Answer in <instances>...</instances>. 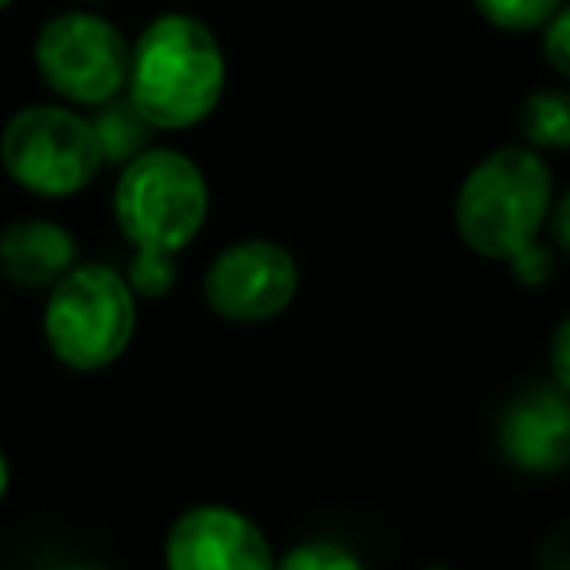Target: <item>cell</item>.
<instances>
[{"label": "cell", "instance_id": "1", "mask_svg": "<svg viewBox=\"0 0 570 570\" xmlns=\"http://www.w3.org/2000/svg\"><path fill=\"white\" fill-rule=\"evenodd\" d=\"M212 215V184L180 149L153 145L118 168L114 223L129 243L126 282L137 302H160L180 282V254L199 238Z\"/></svg>", "mask_w": 570, "mask_h": 570}, {"label": "cell", "instance_id": "2", "mask_svg": "<svg viewBox=\"0 0 570 570\" xmlns=\"http://www.w3.org/2000/svg\"><path fill=\"white\" fill-rule=\"evenodd\" d=\"M227 56L212 28L191 12H160L129 43L126 98L157 134L196 129L219 110Z\"/></svg>", "mask_w": 570, "mask_h": 570}, {"label": "cell", "instance_id": "3", "mask_svg": "<svg viewBox=\"0 0 570 570\" xmlns=\"http://www.w3.org/2000/svg\"><path fill=\"white\" fill-rule=\"evenodd\" d=\"M554 204V176L543 153L528 145H500L465 173L453 199L458 238L489 262H508L547 230Z\"/></svg>", "mask_w": 570, "mask_h": 570}, {"label": "cell", "instance_id": "4", "mask_svg": "<svg viewBox=\"0 0 570 570\" xmlns=\"http://www.w3.org/2000/svg\"><path fill=\"white\" fill-rule=\"evenodd\" d=\"M137 336V294L118 266L79 262L48 289L43 341L71 372H106Z\"/></svg>", "mask_w": 570, "mask_h": 570}, {"label": "cell", "instance_id": "5", "mask_svg": "<svg viewBox=\"0 0 570 570\" xmlns=\"http://www.w3.org/2000/svg\"><path fill=\"white\" fill-rule=\"evenodd\" d=\"M0 165L17 188L40 199H71L102 173V153L87 114L67 102H36L0 129Z\"/></svg>", "mask_w": 570, "mask_h": 570}, {"label": "cell", "instance_id": "6", "mask_svg": "<svg viewBox=\"0 0 570 570\" xmlns=\"http://www.w3.org/2000/svg\"><path fill=\"white\" fill-rule=\"evenodd\" d=\"M32 59L43 87L75 110H95L126 95L129 40L102 12L71 9L51 17L36 32Z\"/></svg>", "mask_w": 570, "mask_h": 570}, {"label": "cell", "instance_id": "7", "mask_svg": "<svg viewBox=\"0 0 570 570\" xmlns=\"http://www.w3.org/2000/svg\"><path fill=\"white\" fill-rule=\"evenodd\" d=\"M302 294V262L277 238H238L204 269V305L227 325H269Z\"/></svg>", "mask_w": 570, "mask_h": 570}, {"label": "cell", "instance_id": "8", "mask_svg": "<svg viewBox=\"0 0 570 570\" xmlns=\"http://www.w3.org/2000/svg\"><path fill=\"white\" fill-rule=\"evenodd\" d=\"M262 523L230 504H191L165 535V570H274Z\"/></svg>", "mask_w": 570, "mask_h": 570}, {"label": "cell", "instance_id": "9", "mask_svg": "<svg viewBox=\"0 0 570 570\" xmlns=\"http://www.w3.org/2000/svg\"><path fill=\"white\" fill-rule=\"evenodd\" d=\"M497 450L515 473L554 476L570 469V391L554 380L520 387L497 414Z\"/></svg>", "mask_w": 570, "mask_h": 570}, {"label": "cell", "instance_id": "10", "mask_svg": "<svg viewBox=\"0 0 570 570\" xmlns=\"http://www.w3.org/2000/svg\"><path fill=\"white\" fill-rule=\"evenodd\" d=\"M79 266V238L56 219L28 215L0 230V277L17 289H51L67 269Z\"/></svg>", "mask_w": 570, "mask_h": 570}, {"label": "cell", "instance_id": "11", "mask_svg": "<svg viewBox=\"0 0 570 570\" xmlns=\"http://www.w3.org/2000/svg\"><path fill=\"white\" fill-rule=\"evenodd\" d=\"M515 134L520 145L535 153L570 149V87H535L515 106Z\"/></svg>", "mask_w": 570, "mask_h": 570}, {"label": "cell", "instance_id": "12", "mask_svg": "<svg viewBox=\"0 0 570 570\" xmlns=\"http://www.w3.org/2000/svg\"><path fill=\"white\" fill-rule=\"evenodd\" d=\"M90 126L98 137V153H102V165H129L134 157H141L145 149H153V134L157 129L137 114V106L126 95L110 98V102L95 106L90 114Z\"/></svg>", "mask_w": 570, "mask_h": 570}, {"label": "cell", "instance_id": "13", "mask_svg": "<svg viewBox=\"0 0 570 570\" xmlns=\"http://www.w3.org/2000/svg\"><path fill=\"white\" fill-rule=\"evenodd\" d=\"M473 9L481 12L484 24L508 36H528L539 32L554 12L562 9V0H473Z\"/></svg>", "mask_w": 570, "mask_h": 570}, {"label": "cell", "instance_id": "14", "mask_svg": "<svg viewBox=\"0 0 570 570\" xmlns=\"http://www.w3.org/2000/svg\"><path fill=\"white\" fill-rule=\"evenodd\" d=\"M274 570H367V562L336 539H305L277 554Z\"/></svg>", "mask_w": 570, "mask_h": 570}, {"label": "cell", "instance_id": "15", "mask_svg": "<svg viewBox=\"0 0 570 570\" xmlns=\"http://www.w3.org/2000/svg\"><path fill=\"white\" fill-rule=\"evenodd\" d=\"M504 266H508V274L523 285V289H543V285H551L554 274H559V250L535 238V243L523 246L520 254H512Z\"/></svg>", "mask_w": 570, "mask_h": 570}, {"label": "cell", "instance_id": "16", "mask_svg": "<svg viewBox=\"0 0 570 570\" xmlns=\"http://www.w3.org/2000/svg\"><path fill=\"white\" fill-rule=\"evenodd\" d=\"M539 51L543 63L570 87V0H562V9L539 28Z\"/></svg>", "mask_w": 570, "mask_h": 570}, {"label": "cell", "instance_id": "17", "mask_svg": "<svg viewBox=\"0 0 570 570\" xmlns=\"http://www.w3.org/2000/svg\"><path fill=\"white\" fill-rule=\"evenodd\" d=\"M535 570H570V515L539 535L535 554H531Z\"/></svg>", "mask_w": 570, "mask_h": 570}, {"label": "cell", "instance_id": "18", "mask_svg": "<svg viewBox=\"0 0 570 570\" xmlns=\"http://www.w3.org/2000/svg\"><path fill=\"white\" fill-rule=\"evenodd\" d=\"M547 380H554L562 391H570V313H562L551 341H547Z\"/></svg>", "mask_w": 570, "mask_h": 570}, {"label": "cell", "instance_id": "19", "mask_svg": "<svg viewBox=\"0 0 570 570\" xmlns=\"http://www.w3.org/2000/svg\"><path fill=\"white\" fill-rule=\"evenodd\" d=\"M547 230H551V243L562 258H570V184L562 191H554L551 215H547Z\"/></svg>", "mask_w": 570, "mask_h": 570}, {"label": "cell", "instance_id": "20", "mask_svg": "<svg viewBox=\"0 0 570 570\" xmlns=\"http://www.w3.org/2000/svg\"><path fill=\"white\" fill-rule=\"evenodd\" d=\"M9 481H12V469H9V458H4V450H0V500H4V492H9Z\"/></svg>", "mask_w": 570, "mask_h": 570}, {"label": "cell", "instance_id": "21", "mask_svg": "<svg viewBox=\"0 0 570 570\" xmlns=\"http://www.w3.org/2000/svg\"><path fill=\"white\" fill-rule=\"evenodd\" d=\"M56 570H110V567H98V562H71V567H56Z\"/></svg>", "mask_w": 570, "mask_h": 570}, {"label": "cell", "instance_id": "22", "mask_svg": "<svg viewBox=\"0 0 570 570\" xmlns=\"http://www.w3.org/2000/svg\"><path fill=\"white\" fill-rule=\"evenodd\" d=\"M422 570H453V567H442V562H434V567H422Z\"/></svg>", "mask_w": 570, "mask_h": 570}, {"label": "cell", "instance_id": "23", "mask_svg": "<svg viewBox=\"0 0 570 570\" xmlns=\"http://www.w3.org/2000/svg\"><path fill=\"white\" fill-rule=\"evenodd\" d=\"M9 4H17V0H0V12H4V9H9Z\"/></svg>", "mask_w": 570, "mask_h": 570}, {"label": "cell", "instance_id": "24", "mask_svg": "<svg viewBox=\"0 0 570 570\" xmlns=\"http://www.w3.org/2000/svg\"><path fill=\"white\" fill-rule=\"evenodd\" d=\"M87 4H102V0H87Z\"/></svg>", "mask_w": 570, "mask_h": 570}]
</instances>
